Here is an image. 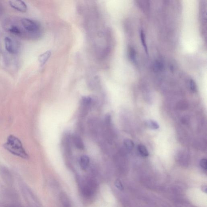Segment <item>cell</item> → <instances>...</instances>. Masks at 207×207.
I'll return each instance as SVG.
<instances>
[{
	"label": "cell",
	"instance_id": "6da1fadb",
	"mask_svg": "<svg viewBox=\"0 0 207 207\" xmlns=\"http://www.w3.org/2000/svg\"><path fill=\"white\" fill-rule=\"evenodd\" d=\"M3 146L6 150L16 156L25 159L29 158V156L24 149L21 141L14 135H9Z\"/></svg>",
	"mask_w": 207,
	"mask_h": 207
},
{
	"label": "cell",
	"instance_id": "7a4b0ae2",
	"mask_svg": "<svg viewBox=\"0 0 207 207\" xmlns=\"http://www.w3.org/2000/svg\"><path fill=\"white\" fill-rule=\"evenodd\" d=\"M21 21L24 29L30 33H37L40 30V25L34 20L23 18L21 19Z\"/></svg>",
	"mask_w": 207,
	"mask_h": 207
},
{
	"label": "cell",
	"instance_id": "3957f363",
	"mask_svg": "<svg viewBox=\"0 0 207 207\" xmlns=\"http://www.w3.org/2000/svg\"><path fill=\"white\" fill-rule=\"evenodd\" d=\"M0 175L6 183L9 185H12L13 182V176L8 168L4 166H0Z\"/></svg>",
	"mask_w": 207,
	"mask_h": 207
},
{
	"label": "cell",
	"instance_id": "277c9868",
	"mask_svg": "<svg viewBox=\"0 0 207 207\" xmlns=\"http://www.w3.org/2000/svg\"><path fill=\"white\" fill-rule=\"evenodd\" d=\"M9 3L11 7L20 12H25L27 10V6L23 1H10Z\"/></svg>",
	"mask_w": 207,
	"mask_h": 207
},
{
	"label": "cell",
	"instance_id": "5b68a950",
	"mask_svg": "<svg viewBox=\"0 0 207 207\" xmlns=\"http://www.w3.org/2000/svg\"><path fill=\"white\" fill-rule=\"evenodd\" d=\"M5 44L6 50L9 53H16V50L14 43L11 38L9 37H6L5 39Z\"/></svg>",
	"mask_w": 207,
	"mask_h": 207
},
{
	"label": "cell",
	"instance_id": "8992f818",
	"mask_svg": "<svg viewBox=\"0 0 207 207\" xmlns=\"http://www.w3.org/2000/svg\"><path fill=\"white\" fill-rule=\"evenodd\" d=\"M91 98L89 97H84L83 98L81 102V113L83 116L86 114L91 103Z\"/></svg>",
	"mask_w": 207,
	"mask_h": 207
},
{
	"label": "cell",
	"instance_id": "52a82bcc",
	"mask_svg": "<svg viewBox=\"0 0 207 207\" xmlns=\"http://www.w3.org/2000/svg\"><path fill=\"white\" fill-rule=\"evenodd\" d=\"M60 200L64 207H71V203L66 193L62 192L60 195Z\"/></svg>",
	"mask_w": 207,
	"mask_h": 207
},
{
	"label": "cell",
	"instance_id": "ba28073f",
	"mask_svg": "<svg viewBox=\"0 0 207 207\" xmlns=\"http://www.w3.org/2000/svg\"><path fill=\"white\" fill-rule=\"evenodd\" d=\"M90 160L88 156H82L80 159V167L83 170H86L89 167Z\"/></svg>",
	"mask_w": 207,
	"mask_h": 207
},
{
	"label": "cell",
	"instance_id": "9c48e42d",
	"mask_svg": "<svg viewBox=\"0 0 207 207\" xmlns=\"http://www.w3.org/2000/svg\"><path fill=\"white\" fill-rule=\"evenodd\" d=\"M73 142L75 144V146L79 149L83 150L84 149V143L81 138L77 135H75L72 139Z\"/></svg>",
	"mask_w": 207,
	"mask_h": 207
},
{
	"label": "cell",
	"instance_id": "30bf717a",
	"mask_svg": "<svg viewBox=\"0 0 207 207\" xmlns=\"http://www.w3.org/2000/svg\"><path fill=\"white\" fill-rule=\"evenodd\" d=\"M51 56V52L49 51L45 52L39 56V61L41 65H43L47 62Z\"/></svg>",
	"mask_w": 207,
	"mask_h": 207
},
{
	"label": "cell",
	"instance_id": "8fae6325",
	"mask_svg": "<svg viewBox=\"0 0 207 207\" xmlns=\"http://www.w3.org/2000/svg\"><path fill=\"white\" fill-rule=\"evenodd\" d=\"M138 150L140 154L144 157H148L149 155V152L145 146L143 144H140L138 146Z\"/></svg>",
	"mask_w": 207,
	"mask_h": 207
},
{
	"label": "cell",
	"instance_id": "7c38bea8",
	"mask_svg": "<svg viewBox=\"0 0 207 207\" xmlns=\"http://www.w3.org/2000/svg\"><path fill=\"white\" fill-rule=\"evenodd\" d=\"M147 126L153 130H157L159 128V125L156 121L153 120H149L146 121Z\"/></svg>",
	"mask_w": 207,
	"mask_h": 207
},
{
	"label": "cell",
	"instance_id": "4fadbf2b",
	"mask_svg": "<svg viewBox=\"0 0 207 207\" xmlns=\"http://www.w3.org/2000/svg\"><path fill=\"white\" fill-rule=\"evenodd\" d=\"M125 146L129 150H131L133 149L135 144L130 139H126L124 141Z\"/></svg>",
	"mask_w": 207,
	"mask_h": 207
},
{
	"label": "cell",
	"instance_id": "5bb4252c",
	"mask_svg": "<svg viewBox=\"0 0 207 207\" xmlns=\"http://www.w3.org/2000/svg\"><path fill=\"white\" fill-rule=\"evenodd\" d=\"M9 31L15 35H20L21 34V30L16 25H12L9 29Z\"/></svg>",
	"mask_w": 207,
	"mask_h": 207
},
{
	"label": "cell",
	"instance_id": "9a60e30c",
	"mask_svg": "<svg viewBox=\"0 0 207 207\" xmlns=\"http://www.w3.org/2000/svg\"><path fill=\"white\" fill-rule=\"evenodd\" d=\"M140 37H141L142 43V44L143 45L144 49H145L146 52L147 53V47L146 44L145 42V34H144V32L143 31H141V33H140Z\"/></svg>",
	"mask_w": 207,
	"mask_h": 207
},
{
	"label": "cell",
	"instance_id": "2e32d148",
	"mask_svg": "<svg viewBox=\"0 0 207 207\" xmlns=\"http://www.w3.org/2000/svg\"><path fill=\"white\" fill-rule=\"evenodd\" d=\"M190 88L193 92H196L197 91V86L196 84L193 80H191L190 81Z\"/></svg>",
	"mask_w": 207,
	"mask_h": 207
},
{
	"label": "cell",
	"instance_id": "e0dca14e",
	"mask_svg": "<svg viewBox=\"0 0 207 207\" xmlns=\"http://www.w3.org/2000/svg\"><path fill=\"white\" fill-rule=\"evenodd\" d=\"M200 165L202 168L206 170L207 159H203L201 160Z\"/></svg>",
	"mask_w": 207,
	"mask_h": 207
},
{
	"label": "cell",
	"instance_id": "ac0fdd59",
	"mask_svg": "<svg viewBox=\"0 0 207 207\" xmlns=\"http://www.w3.org/2000/svg\"><path fill=\"white\" fill-rule=\"evenodd\" d=\"M134 49L132 48L130 49V51H129V55H130V58L131 59L132 61H135V52Z\"/></svg>",
	"mask_w": 207,
	"mask_h": 207
},
{
	"label": "cell",
	"instance_id": "d6986e66",
	"mask_svg": "<svg viewBox=\"0 0 207 207\" xmlns=\"http://www.w3.org/2000/svg\"><path fill=\"white\" fill-rule=\"evenodd\" d=\"M163 64L161 63V62H159H159H156L155 65H154V68L158 70H161L162 69V68H163Z\"/></svg>",
	"mask_w": 207,
	"mask_h": 207
},
{
	"label": "cell",
	"instance_id": "ffe728a7",
	"mask_svg": "<svg viewBox=\"0 0 207 207\" xmlns=\"http://www.w3.org/2000/svg\"><path fill=\"white\" fill-rule=\"evenodd\" d=\"M115 184L116 187H117V188H118L120 190H122V189H123L122 185H121V182H120L119 180H117V181H116L115 183Z\"/></svg>",
	"mask_w": 207,
	"mask_h": 207
}]
</instances>
